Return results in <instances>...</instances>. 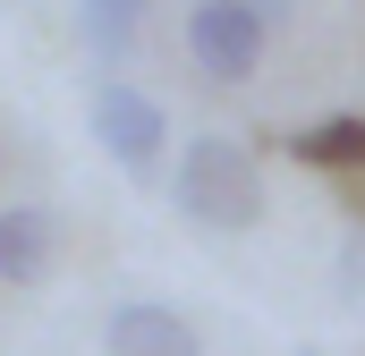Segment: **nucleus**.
I'll return each instance as SVG.
<instances>
[{"label": "nucleus", "instance_id": "nucleus-9", "mask_svg": "<svg viewBox=\"0 0 365 356\" xmlns=\"http://www.w3.org/2000/svg\"><path fill=\"white\" fill-rule=\"evenodd\" d=\"M247 17H264V34H289L297 26V0H238Z\"/></svg>", "mask_w": 365, "mask_h": 356}, {"label": "nucleus", "instance_id": "nucleus-1", "mask_svg": "<svg viewBox=\"0 0 365 356\" xmlns=\"http://www.w3.org/2000/svg\"><path fill=\"white\" fill-rule=\"evenodd\" d=\"M170 204H179L195 229H212V238L255 229V221H264V162H255L238 136L204 127V136H187L179 162H170Z\"/></svg>", "mask_w": 365, "mask_h": 356}, {"label": "nucleus", "instance_id": "nucleus-2", "mask_svg": "<svg viewBox=\"0 0 365 356\" xmlns=\"http://www.w3.org/2000/svg\"><path fill=\"white\" fill-rule=\"evenodd\" d=\"M86 127L93 145L119 162L128 178H145V187H162V153H170V110L153 102L145 85H128V77H102L86 93Z\"/></svg>", "mask_w": 365, "mask_h": 356}, {"label": "nucleus", "instance_id": "nucleus-6", "mask_svg": "<svg viewBox=\"0 0 365 356\" xmlns=\"http://www.w3.org/2000/svg\"><path fill=\"white\" fill-rule=\"evenodd\" d=\"M289 153H297V162H314V170H331V178H365V102H357V110H340V119L297 127V136H289Z\"/></svg>", "mask_w": 365, "mask_h": 356}, {"label": "nucleus", "instance_id": "nucleus-3", "mask_svg": "<svg viewBox=\"0 0 365 356\" xmlns=\"http://www.w3.org/2000/svg\"><path fill=\"white\" fill-rule=\"evenodd\" d=\"M264 51H272V34H264V17H247L238 0H195V9H187V60H195L204 85H247V77L264 68Z\"/></svg>", "mask_w": 365, "mask_h": 356}, {"label": "nucleus", "instance_id": "nucleus-4", "mask_svg": "<svg viewBox=\"0 0 365 356\" xmlns=\"http://www.w3.org/2000/svg\"><path fill=\"white\" fill-rule=\"evenodd\" d=\"M102 356H204V340H195V323H187L179 305L128 297V305H110V323H102Z\"/></svg>", "mask_w": 365, "mask_h": 356}, {"label": "nucleus", "instance_id": "nucleus-8", "mask_svg": "<svg viewBox=\"0 0 365 356\" xmlns=\"http://www.w3.org/2000/svg\"><path fill=\"white\" fill-rule=\"evenodd\" d=\"M340 297H365V229L340 246Z\"/></svg>", "mask_w": 365, "mask_h": 356}, {"label": "nucleus", "instance_id": "nucleus-5", "mask_svg": "<svg viewBox=\"0 0 365 356\" xmlns=\"http://www.w3.org/2000/svg\"><path fill=\"white\" fill-rule=\"evenodd\" d=\"M51 263H60V221L43 204H9L0 212V280L34 288V280H51Z\"/></svg>", "mask_w": 365, "mask_h": 356}, {"label": "nucleus", "instance_id": "nucleus-7", "mask_svg": "<svg viewBox=\"0 0 365 356\" xmlns=\"http://www.w3.org/2000/svg\"><path fill=\"white\" fill-rule=\"evenodd\" d=\"M77 17H86L93 60H128L136 34H145V17H153V0H77Z\"/></svg>", "mask_w": 365, "mask_h": 356}]
</instances>
